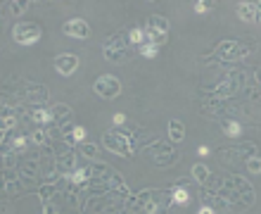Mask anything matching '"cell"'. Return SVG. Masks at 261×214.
Instances as JSON below:
<instances>
[{"label": "cell", "mask_w": 261, "mask_h": 214, "mask_svg": "<svg viewBox=\"0 0 261 214\" xmlns=\"http://www.w3.org/2000/svg\"><path fill=\"white\" fill-rule=\"evenodd\" d=\"M202 188H204V205H209L212 209L221 207L228 212H240L254 205V188L249 186V181L235 174L223 179H214L212 174Z\"/></svg>", "instance_id": "6da1fadb"}, {"label": "cell", "mask_w": 261, "mask_h": 214, "mask_svg": "<svg viewBox=\"0 0 261 214\" xmlns=\"http://www.w3.org/2000/svg\"><path fill=\"white\" fill-rule=\"evenodd\" d=\"M169 207H173L169 191H143L130 198L124 214H169Z\"/></svg>", "instance_id": "7a4b0ae2"}, {"label": "cell", "mask_w": 261, "mask_h": 214, "mask_svg": "<svg viewBox=\"0 0 261 214\" xmlns=\"http://www.w3.org/2000/svg\"><path fill=\"white\" fill-rule=\"evenodd\" d=\"M102 143L105 148L114 155H121V157H133V152L138 150V138L133 131H126L124 126L119 129V131H107L102 136Z\"/></svg>", "instance_id": "3957f363"}, {"label": "cell", "mask_w": 261, "mask_h": 214, "mask_svg": "<svg viewBox=\"0 0 261 214\" xmlns=\"http://www.w3.org/2000/svg\"><path fill=\"white\" fill-rule=\"evenodd\" d=\"M130 50H133V45L128 43V31H119V34L107 38V43H105V48H102V55L107 62L119 64V62H124Z\"/></svg>", "instance_id": "277c9868"}, {"label": "cell", "mask_w": 261, "mask_h": 214, "mask_svg": "<svg viewBox=\"0 0 261 214\" xmlns=\"http://www.w3.org/2000/svg\"><path fill=\"white\" fill-rule=\"evenodd\" d=\"M143 34H145V43H152V45L162 48L166 43V38H169V21H166V17L152 14L147 19V27L143 29Z\"/></svg>", "instance_id": "5b68a950"}, {"label": "cell", "mask_w": 261, "mask_h": 214, "mask_svg": "<svg viewBox=\"0 0 261 214\" xmlns=\"http://www.w3.org/2000/svg\"><path fill=\"white\" fill-rule=\"evenodd\" d=\"M249 55V45H242L240 41H221L214 50L212 60H221V62H238L242 57Z\"/></svg>", "instance_id": "8992f818"}, {"label": "cell", "mask_w": 261, "mask_h": 214, "mask_svg": "<svg viewBox=\"0 0 261 214\" xmlns=\"http://www.w3.org/2000/svg\"><path fill=\"white\" fill-rule=\"evenodd\" d=\"M150 152H152V162H154V167H171L180 159V152L176 150V148H171L169 143H162V140L150 143Z\"/></svg>", "instance_id": "52a82bcc"}, {"label": "cell", "mask_w": 261, "mask_h": 214, "mask_svg": "<svg viewBox=\"0 0 261 214\" xmlns=\"http://www.w3.org/2000/svg\"><path fill=\"white\" fill-rule=\"evenodd\" d=\"M41 36H43V29L38 24H34V21H19L12 29V38L19 45H34Z\"/></svg>", "instance_id": "ba28073f"}, {"label": "cell", "mask_w": 261, "mask_h": 214, "mask_svg": "<svg viewBox=\"0 0 261 214\" xmlns=\"http://www.w3.org/2000/svg\"><path fill=\"white\" fill-rule=\"evenodd\" d=\"M95 93L100 98H105V100H114V98L121 93V81H119L114 74H102L95 79Z\"/></svg>", "instance_id": "9c48e42d"}, {"label": "cell", "mask_w": 261, "mask_h": 214, "mask_svg": "<svg viewBox=\"0 0 261 214\" xmlns=\"http://www.w3.org/2000/svg\"><path fill=\"white\" fill-rule=\"evenodd\" d=\"M62 31H64V36H69V38H88L90 36V27H88V21L86 19H69L67 24L62 27Z\"/></svg>", "instance_id": "30bf717a"}, {"label": "cell", "mask_w": 261, "mask_h": 214, "mask_svg": "<svg viewBox=\"0 0 261 214\" xmlns=\"http://www.w3.org/2000/svg\"><path fill=\"white\" fill-rule=\"evenodd\" d=\"M55 69L62 76H71L79 69V57L71 55V53H62V55L55 57Z\"/></svg>", "instance_id": "8fae6325"}, {"label": "cell", "mask_w": 261, "mask_h": 214, "mask_svg": "<svg viewBox=\"0 0 261 214\" xmlns=\"http://www.w3.org/2000/svg\"><path fill=\"white\" fill-rule=\"evenodd\" d=\"M238 17L247 24H259L261 14H259V3H240L238 5Z\"/></svg>", "instance_id": "7c38bea8"}, {"label": "cell", "mask_w": 261, "mask_h": 214, "mask_svg": "<svg viewBox=\"0 0 261 214\" xmlns=\"http://www.w3.org/2000/svg\"><path fill=\"white\" fill-rule=\"evenodd\" d=\"M14 107L17 105H0V131H10V129L17 126V110Z\"/></svg>", "instance_id": "4fadbf2b"}, {"label": "cell", "mask_w": 261, "mask_h": 214, "mask_svg": "<svg viewBox=\"0 0 261 214\" xmlns=\"http://www.w3.org/2000/svg\"><path fill=\"white\" fill-rule=\"evenodd\" d=\"M169 193H171V202L176 207H186V205H190V200H193V193H190L186 186H180V183L173 186Z\"/></svg>", "instance_id": "5bb4252c"}, {"label": "cell", "mask_w": 261, "mask_h": 214, "mask_svg": "<svg viewBox=\"0 0 261 214\" xmlns=\"http://www.w3.org/2000/svg\"><path fill=\"white\" fill-rule=\"evenodd\" d=\"M221 129H223V133L228 138H240L245 133V124L240 119H221Z\"/></svg>", "instance_id": "9a60e30c"}, {"label": "cell", "mask_w": 261, "mask_h": 214, "mask_svg": "<svg viewBox=\"0 0 261 214\" xmlns=\"http://www.w3.org/2000/svg\"><path fill=\"white\" fill-rule=\"evenodd\" d=\"M169 138H171V143H180V140L186 138V126H183V122H178V119H171V122H169Z\"/></svg>", "instance_id": "2e32d148"}, {"label": "cell", "mask_w": 261, "mask_h": 214, "mask_svg": "<svg viewBox=\"0 0 261 214\" xmlns=\"http://www.w3.org/2000/svg\"><path fill=\"white\" fill-rule=\"evenodd\" d=\"M48 114H50V122H62V124L71 119V110H69L67 105H57V107H50Z\"/></svg>", "instance_id": "e0dca14e"}, {"label": "cell", "mask_w": 261, "mask_h": 214, "mask_svg": "<svg viewBox=\"0 0 261 214\" xmlns=\"http://www.w3.org/2000/svg\"><path fill=\"white\" fill-rule=\"evenodd\" d=\"M193 176H195V181H197L199 186H204L206 181H209V176H212V174H209V167L202 164V162H197V164L193 167Z\"/></svg>", "instance_id": "ac0fdd59"}, {"label": "cell", "mask_w": 261, "mask_h": 214, "mask_svg": "<svg viewBox=\"0 0 261 214\" xmlns=\"http://www.w3.org/2000/svg\"><path fill=\"white\" fill-rule=\"evenodd\" d=\"M79 145H81V155H83V157H88V159H97V157H100V148H97L95 143L83 140V143H79Z\"/></svg>", "instance_id": "d6986e66"}, {"label": "cell", "mask_w": 261, "mask_h": 214, "mask_svg": "<svg viewBox=\"0 0 261 214\" xmlns=\"http://www.w3.org/2000/svg\"><path fill=\"white\" fill-rule=\"evenodd\" d=\"M138 53L143 57H147V60H154V57L159 55V48L152 45V43H143V45H138Z\"/></svg>", "instance_id": "ffe728a7"}, {"label": "cell", "mask_w": 261, "mask_h": 214, "mask_svg": "<svg viewBox=\"0 0 261 214\" xmlns=\"http://www.w3.org/2000/svg\"><path fill=\"white\" fill-rule=\"evenodd\" d=\"M86 136H88L86 126H79V124H76L74 129H71V140H74V143H83V140H86Z\"/></svg>", "instance_id": "44dd1931"}, {"label": "cell", "mask_w": 261, "mask_h": 214, "mask_svg": "<svg viewBox=\"0 0 261 214\" xmlns=\"http://www.w3.org/2000/svg\"><path fill=\"white\" fill-rule=\"evenodd\" d=\"M245 167H247V172H252V174H259V172H261V162H259V155H254V157H249L247 162H245Z\"/></svg>", "instance_id": "7402d4cb"}, {"label": "cell", "mask_w": 261, "mask_h": 214, "mask_svg": "<svg viewBox=\"0 0 261 214\" xmlns=\"http://www.w3.org/2000/svg\"><path fill=\"white\" fill-rule=\"evenodd\" d=\"M212 5H214V3H206V0H197V3H195V12H197V14H204Z\"/></svg>", "instance_id": "603a6c76"}, {"label": "cell", "mask_w": 261, "mask_h": 214, "mask_svg": "<svg viewBox=\"0 0 261 214\" xmlns=\"http://www.w3.org/2000/svg\"><path fill=\"white\" fill-rule=\"evenodd\" d=\"M112 124L117 126V129H121V126H126V114H124V112H117V114L112 117Z\"/></svg>", "instance_id": "cb8c5ba5"}, {"label": "cell", "mask_w": 261, "mask_h": 214, "mask_svg": "<svg viewBox=\"0 0 261 214\" xmlns=\"http://www.w3.org/2000/svg\"><path fill=\"white\" fill-rule=\"evenodd\" d=\"M27 5H29V3H10V7H12L14 14H21L24 10H27Z\"/></svg>", "instance_id": "d4e9b609"}, {"label": "cell", "mask_w": 261, "mask_h": 214, "mask_svg": "<svg viewBox=\"0 0 261 214\" xmlns=\"http://www.w3.org/2000/svg\"><path fill=\"white\" fill-rule=\"evenodd\" d=\"M197 155H199V157H206V155H209V148H206V145H199V148H197Z\"/></svg>", "instance_id": "484cf974"}, {"label": "cell", "mask_w": 261, "mask_h": 214, "mask_svg": "<svg viewBox=\"0 0 261 214\" xmlns=\"http://www.w3.org/2000/svg\"><path fill=\"white\" fill-rule=\"evenodd\" d=\"M214 212H216V209H212V207H209V205H202L197 214H214Z\"/></svg>", "instance_id": "4316f807"}]
</instances>
